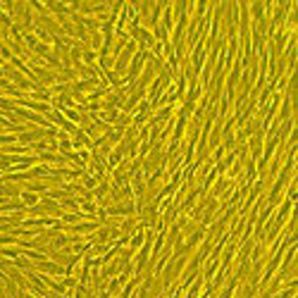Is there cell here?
Instances as JSON below:
<instances>
[{
	"label": "cell",
	"mask_w": 298,
	"mask_h": 298,
	"mask_svg": "<svg viewBox=\"0 0 298 298\" xmlns=\"http://www.w3.org/2000/svg\"><path fill=\"white\" fill-rule=\"evenodd\" d=\"M19 201L24 203V207H34V205L41 203V196L34 193V191H26V188H22V193H19Z\"/></svg>",
	"instance_id": "obj_1"
},
{
	"label": "cell",
	"mask_w": 298,
	"mask_h": 298,
	"mask_svg": "<svg viewBox=\"0 0 298 298\" xmlns=\"http://www.w3.org/2000/svg\"><path fill=\"white\" fill-rule=\"evenodd\" d=\"M0 258H5V260H17V258H22V248H19V246H2V248H0Z\"/></svg>",
	"instance_id": "obj_2"
}]
</instances>
